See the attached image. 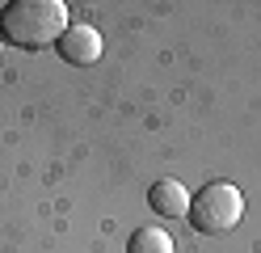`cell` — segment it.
<instances>
[{"instance_id": "cell-1", "label": "cell", "mask_w": 261, "mask_h": 253, "mask_svg": "<svg viewBox=\"0 0 261 253\" xmlns=\"http://www.w3.org/2000/svg\"><path fill=\"white\" fill-rule=\"evenodd\" d=\"M68 30V5L63 0H9L0 9V38L17 51L55 47Z\"/></svg>"}, {"instance_id": "cell-2", "label": "cell", "mask_w": 261, "mask_h": 253, "mask_svg": "<svg viewBox=\"0 0 261 253\" xmlns=\"http://www.w3.org/2000/svg\"><path fill=\"white\" fill-rule=\"evenodd\" d=\"M244 215V194L232 181H211L198 190V198H190V228L202 236H223L240 224Z\"/></svg>"}, {"instance_id": "cell-3", "label": "cell", "mask_w": 261, "mask_h": 253, "mask_svg": "<svg viewBox=\"0 0 261 253\" xmlns=\"http://www.w3.org/2000/svg\"><path fill=\"white\" fill-rule=\"evenodd\" d=\"M55 51L63 55V63L89 67V63H97V59H101L106 42H101V34H97L93 26H68V30H63V38L55 42Z\"/></svg>"}, {"instance_id": "cell-4", "label": "cell", "mask_w": 261, "mask_h": 253, "mask_svg": "<svg viewBox=\"0 0 261 253\" xmlns=\"http://www.w3.org/2000/svg\"><path fill=\"white\" fill-rule=\"evenodd\" d=\"M148 207L165 219H181V215H190V190L177 177H160L148 190Z\"/></svg>"}, {"instance_id": "cell-5", "label": "cell", "mask_w": 261, "mask_h": 253, "mask_svg": "<svg viewBox=\"0 0 261 253\" xmlns=\"http://www.w3.org/2000/svg\"><path fill=\"white\" fill-rule=\"evenodd\" d=\"M126 253H173V236L165 228H135L126 241Z\"/></svg>"}]
</instances>
